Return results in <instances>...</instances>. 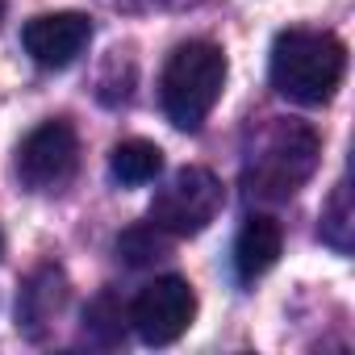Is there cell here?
Instances as JSON below:
<instances>
[{
    "label": "cell",
    "mask_w": 355,
    "mask_h": 355,
    "mask_svg": "<svg viewBox=\"0 0 355 355\" xmlns=\"http://www.w3.org/2000/svg\"><path fill=\"white\" fill-rule=\"evenodd\" d=\"M0 21H5V0H0Z\"/></svg>",
    "instance_id": "cell-13"
},
{
    "label": "cell",
    "mask_w": 355,
    "mask_h": 355,
    "mask_svg": "<svg viewBox=\"0 0 355 355\" xmlns=\"http://www.w3.org/2000/svg\"><path fill=\"white\" fill-rule=\"evenodd\" d=\"M0 255H5V234H0Z\"/></svg>",
    "instance_id": "cell-14"
},
{
    "label": "cell",
    "mask_w": 355,
    "mask_h": 355,
    "mask_svg": "<svg viewBox=\"0 0 355 355\" xmlns=\"http://www.w3.org/2000/svg\"><path fill=\"white\" fill-rule=\"evenodd\" d=\"M63 297H67L63 272L42 268V272L21 288V301H17V318H21V322H17V326H38V322H46L51 313H59Z\"/></svg>",
    "instance_id": "cell-10"
},
{
    "label": "cell",
    "mask_w": 355,
    "mask_h": 355,
    "mask_svg": "<svg viewBox=\"0 0 355 355\" xmlns=\"http://www.w3.org/2000/svg\"><path fill=\"white\" fill-rule=\"evenodd\" d=\"M21 42H26V55L38 67L63 71L92 42V17H84V13H42L21 30Z\"/></svg>",
    "instance_id": "cell-7"
},
{
    "label": "cell",
    "mask_w": 355,
    "mask_h": 355,
    "mask_svg": "<svg viewBox=\"0 0 355 355\" xmlns=\"http://www.w3.org/2000/svg\"><path fill=\"white\" fill-rule=\"evenodd\" d=\"M322 243H330L334 251H351V201H347V184L334 189L330 205L322 209Z\"/></svg>",
    "instance_id": "cell-12"
},
{
    "label": "cell",
    "mask_w": 355,
    "mask_h": 355,
    "mask_svg": "<svg viewBox=\"0 0 355 355\" xmlns=\"http://www.w3.org/2000/svg\"><path fill=\"white\" fill-rule=\"evenodd\" d=\"M163 171V150L146 138H130V142H117L113 155H109V175L125 189H138V184H150L155 175Z\"/></svg>",
    "instance_id": "cell-9"
},
{
    "label": "cell",
    "mask_w": 355,
    "mask_h": 355,
    "mask_svg": "<svg viewBox=\"0 0 355 355\" xmlns=\"http://www.w3.org/2000/svg\"><path fill=\"white\" fill-rule=\"evenodd\" d=\"M117 255L130 263V268H146V263H155V259H163L167 255V234L159 230V226H134V230H125L121 239H117Z\"/></svg>",
    "instance_id": "cell-11"
},
{
    "label": "cell",
    "mask_w": 355,
    "mask_h": 355,
    "mask_svg": "<svg viewBox=\"0 0 355 355\" xmlns=\"http://www.w3.org/2000/svg\"><path fill=\"white\" fill-rule=\"evenodd\" d=\"M197 318V293L184 276H159L150 280L134 305H130V326L138 330L142 343L150 347H167L175 343Z\"/></svg>",
    "instance_id": "cell-6"
},
{
    "label": "cell",
    "mask_w": 355,
    "mask_h": 355,
    "mask_svg": "<svg viewBox=\"0 0 355 355\" xmlns=\"http://www.w3.org/2000/svg\"><path fill=\"white\" fill-rule=\"evenodd\" d=\"M280 247H284V234L276 226V218L268 214H251L234 239V272L239 280H259L263 272L276 268L280 259Z\"/></svg>",
    "instance_id": "cell-8"
},
{
    "label": "cell",
    "mask_w": 355,
    "mask_h": 355,
    "mask_svg": "<svg viewBox=\"0 0 355 355\" xmlns=\"http://www.w3.org/2000/svg\"><path fill=\"white\" fill-rule=\"evenodd\" d=\"M322 142L305 121H276L251 150L243 189L251 201H288L318 167Z\"/></svg>",
    "instance_id": "cell-3"
},
{
    "label": "cell",
    "mask_w": 355,
    "mask_h": 355,
    "mask_svg": "<svg viewBox=\"0 0 355 355\" xmlns=\"http://www.w3.org/2000/svg\"><path fill=\"white\" fill-rule=\"evenodd\" d=\"M226 88V55L214 42H184L175 46L163 80H159V101L163 113L175 130H201L205 117L214 113V105L222 101Z\"/></svg>",
    "instance_id": "cell-2"
},
{
    "label": "cell",
    "mask_w": 355,
    "mask_h": 355,
    "mask_svg": "<svg viewBox=\"0 0 355 355\" xmlns=\"http://www.w3.org/2000/svg\"><path fill=\"white\" fill-rule=\"evenodd\" d=\"M76 167H80V138H76V130L63 117L42 121L17 146V180L30 193H55V189H63L76 175Z\"/></svg>",
    "instance_id": "cell-5"
},
{
    "label": "cell",
    "mask_w": 355,
    "mask_h": 355,
    "mask_svg": "<svg viewBox=\"0 0 355 355\" xmlns=\"http://www.w3.org/2000/svg\"><path fill=\"white\" fill-rule=\"evenodd\" d=\"M347 71V51L326 30H284L272 42V88L293 105H326Z\"/></svg>",
    "instance_id": "cell-1"
},
{
    "label": "cell",
    "mask_w": 355,
    "mask_h": 355,
    "mask_svg": "<svg viewBox=\"0 0 355 355\" xmlns=\"http://www.w3.org/2000/svg\"><path fill=\"white\" fill-rule=\"evenodd\" d=\"M222 180L209 167H184L155 193L146 222L159 226L167 239H193L222 214Z\"/></svg>",
    "instance_id": "cell-4"
}]
</instances>
